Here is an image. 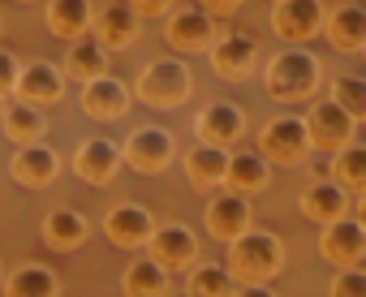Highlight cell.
<instances>
[{
    "mask_svg": "<svg viewBox=\"0 0 366 297\" xmlns=\"http://www.w3.org/2000/svg\"><path fill=\"white\" fill-rule=\"evenodd\" d=\"M327 297H366V267H340Z\"/></svg>",
    "mask_w": 366,
    "mask_h": 297,
    "instance_id": "cell-33",
    "label": "cell"
},
{
    "mask_svg": "<svg viewBox=\"0 0 366 297\" xmlns=\"http://www.w3.org/2000/svg\"><path fill=\"white\" fill-rule=\"evenodd\" d=\"M9 173H14V181H22V186H31V190H44V186L56 181V173H61V156L52 151V146H44V142L18 146L14 160H9Z\"/></svg>",
    "mask_w": 366,
    "mask_h": 297,
    "instance_id": "cell-15",
    "label": "cell"
},
{
    "mask_svg": "<svg viewBox=\"0 0 366 297\" xmlns=\"http://www.w3.org/2000/svg\"><path fill=\"white\" fill-rule=\"evenodd\" d=\"M302 211H306L315 224H336V220H345V211H349V194H345V186H340L336 177L310 181L306 194H302Z\"/></svg>",
    "mask_w": 366,
    "mask_h": 297,
    "instance_id": "cell-21",
    "label": "cell"
},
{
    "mask_svg": "<svg viewBox=\"0 0 366 297\" xmlns=\"http://www.w3.org/2000/svg\"><path fill=\"white\" fill-rule=\"evenodd\" d=\"M121 164H125V151H121L112 138H104V134L99 138H86L78 146V156H74V173L82 181H91V186H108Z\"/></svg>",
    "mask_w": 366,
    "mask_h": 297,
    "instance_id": "cell-11",
    "label": "cell"
},
{
    "mask_svg": "<svg viewBox=\"0 0 366 297\" xmlns=\"http://www.w3.org/2000/svg\"><path fill=\"white\" fill-rule=\"evenodd\" d=\"M212 65H216V74L220 78H250L254 74V65H259V44L250 39V35H224V39H216L212 44Z\"/></svg>",
    "mask_w": 366,
    "mask_h": 297,
    "instance_id": "cell-18",
    "label": "cell"
},
{
    "mask_svg": "<svg viewBox=\"0 0 366 297\" xmlns=\"http://www.w3.org/2000/svg\"><path fill=\"white\" fill-rule=\"evenodd\" d=\"M147 258H155L164 271H181L199 263V237L186 224H155L147 241Z\"/></svg>",
    "mask_w": 366,
    "mask_h": 297,
    "instance_id": "cell-6",
    "label": "cell"
},
{
    "mask_svg": "<svg viewBox=\"0 0 366 297\" xmlns=\"http://www.w3.org/2000/svg\"><path fill=\"white\" fill-rule=\"evenodd\" d=\"M69 74H78L82 82H91V78H104L108 74V48L95 39V35H82V39H74L69 44Z\"/></svg>",
    "mask_w": 366,
    "mask_h": 297,
    "instance_id": "cell-29",
    "label": "cell"
},
{
    "mask_svg": "<svg viewBox=\"0 0 366 297\" xmlns=\"http://www.w3.org/2000/svg\"><path fill=\"white\" fill-rule=\"evenodd\" d=\"M5 297H61V276L44 263H22L5 276Z\"/></svg>",
    "mask_w": 366,
    "mask_h": 297,
    "instance_id": "cell-24",
    "label": "cell"
},
{
    "mask_svg": "<svg viewBox=\"0 0 366 297\" xmlns=\"http://www.w3.org/2000/svg\"><path fill=\"white\" fill-rule=\"evenodd\" d=\"M332 173H336V181L345 186V190H357V194H366V142H349V146H340V151L332 156Z\"/></svg>",
    "mask_w": 366,
    "mask_h": 297,
    "instance_id": "cell-30",
    "label": "cell"
},
{
    "mask_svg": "<svg viewBox=\"0 0 366 297\" xmlns=\"http://www.w3.org/2000/svg\"><path fill=\"white\" fill-rule=\"evenodd\" d=\"M186 177H190L199 190H216V186H224V181H229V151H224V146H207V142H199L194 151L186 156Z\"/></svg>",
    "mask_w": 366,
    "mask_h": 297,
    "instance_id": "cell-23",
    "label": "cell"
},
{
    "mask_svg": "<svg viewBox=\"0 0 366 297\" xmlns=\"http://www.w3.org/2000/svg\"><path fill=\"white\" fill-rule=\"evenodd\" d=\"M357 224L366 228V194H362V203H357Z\"/></svg>",
    "mask_w": 366,
    "mask_h": 297,
    "instance_id": "cell-38",
    "label": "cell"
},
{
    "mask_svg": "<svg viewBox=\"0 0 366 297\" xmlns=\"http://www.w3.org/2000/svg\"><path fill=\"white\" fill-rule=\"evenodd\" d=\"M86 233H91V224H86V216L74 211V207H56V211L44 216V241H48L52 250H78V246L86 241Z\"/></svg>",
    "mask_w": 366,
    "mask_h": 297,
    "instance_id": "cell-26",
    "label": "cell"
},
{
    "mask_svg": "<svg viewBox=\"0 0 366 297\" xmlns=\"http://www.w3.org/2000/svg\"><path fill=\"white\" fill-rule=\"evenodd\" d=\"M233 297H276L267 284H242V288H233Z\"/></svg>",
    "mask_w": 366,
    "mask_h": 297,
    "instance_id": "cell-36",
    "label": "cell"
},
{
    "mask_svg": "<svg viewBox=\"0 0 366 297\" xmlns=\"http://www.w3.org/2000/svg\"><path fill=\"white\" fill-rule=\"evenodd\" d=\"M61 95H65V74L56 65H48V61L22 65V74H18V99L44 108V104H61Z\"/></svg>",
    "mask_w": 366,
    "mask_h": 297,
    "instance_id": "cell-19",
    "label": "cell"
},
{
    "mask_svg": "<svg viewBox=\"0 0 366 297\" xmlns=\"http://www.w3.org/2000/svg\"><path fill=\"white\" fill-rule=\"evenodd\" d=\"M285 267V246L276 233L246 228L242 237L229 241V276L242 284H267Z\"/></svg>",
    "mask_w": 366,
    "mask_h": 297,
    "instance_id": "cell-1",
    "label": "cell"
},
{
    "mask_svg": "<svg viewBox=\"0 0 366 297\" xmlns=\"http://www.w3.org/2000/svg\"><path fill=\"white\" fill-rule=\"evenodd\" d=\"M242 0H203V9L207 14H229V9H237Z\"/></svg>",
    "mask_w": 366,
    "mask_h": 297,
    "instance_id": "cell-37",
    "label": "cell"
},
{
    "mask_svg": "<svg viewBox=\"0 0 366 297\" xmlns=\"http://www.w3.org/2000/svg\"><path fill=\"white\" fill-rule=\"evenodd\" d=\"M5 134L18 142V146H31V142H39L44 138V129H48V121H44V108H35V104H26V99H9V108H5Z\"/></svg>",
    "mask_w": 366,
    "mask_h": 297,
    "instance_id": "cell-27",
    "label": "cell"
},
{
    "mask_svg": "<svg viewBox=\"0 0 366 297\" xmlns=\"http://www.w3.org/2000/svg\"><path fill=\"white\" fill-rule=\"evenodd\" d=\"M134 91L151 108H177V104L190 99V69H186V61H177V56H159V61H151L142 69Z\"/></svg>",
    "mask_w": 366,
    "mask_h": 297,
    "instance_id": "cell-3",
    "label": "cell"
},
{
    "mask_svg": "<svg viewBox=\"0 0 366 297\" xmlns=\"http://www.w3.org/2000/svg\"><path fill=\"white\" fill-rule=\"evenodd\" d=\"M18 74H22L18 56L9 48H0V95H5V99H9V91H18Z\"/></svg>",
    "mask_w": 366,
    "mask_h": 297,
    "instance_id": "cell-34",
    "label": "cell"
},
{
    "mask_svg": "<svg viewBox=\"0 0 366 297\" xmlns=\"http://www.w3.org/2000/svg\"><path fill=\"white\" fill-rule=\"evenodd\" d=\"M250 216H254V207H250V198L237 194V190H224V194H216V198L207 203V228H212V237H220V241L242 237V233L250 228Z\"/></svg>",
    "mask_w": 366,
    "mask_h": 297,
    "instance_id": "cell-17",
    "label": "cell"
},
{
    "mask_svg": "<svg viewBox=\"0 0 366 297\" xmlns=\"http://www.w3.org/2000/svg\"><path fill=\"white\" fill-rule=\"evenodd\" d=\"M323 35L340 52H366V5H336L323 22Z\"/></svg>",
    "mask_w": 366,
    "mask_h": 297,
    "instance_id": "cell-22",
    "label": "cell"
},
{
    "mask_svg": "<svg viewBox=\"0 0 366 297\" xmlns=\"http://www.w3.org/2000/svg\"><path fill=\"white\" fill-rule=\"evenodd\" d=\"M5 108H9V99H5V95H0V121H5Z\"/></svg>",
    "mask_w": 366,
    "mask_h": 297,
    "instance_id": "cell-39",
    "label": "cell"
},
{
    "mask_svg": "<svg viewBox=\"0 0 366 297\" xmlns=\"http://www.w3.org/2000/svg\"><path fill=\"white\" fill-rule=\"evenodd\" d=\"M332 99H336L353 121H366V78H357V74H340V78L332 82Z\"/></svg>",
    "mask_w": 366,
    "mask_h": 297,
    "instance_id": "cell-32",
    "label": "cell"
},
{
    "mask_svg": "<svg viewBox=\"0 0 366 297\" xmlns=\"http://www.w3.org/2000/svg\"><path fill=\"white\" fill-rule=\"evenodd\" d=\"M125 297H164L168 293V271L155 258H134L121 276Z\"/></svg>",
    "mask_w": 366,
    "mask_h": 297,
    "instance_id": "cell-28",
    "label": "cell"
},
{
    "mask_svg": "<svg viewBox=\"0 0 366 297\" xmlns=\"http://www.w3.org/2000/svg\"><path fill=\"white\" fill-rule=\"evenodd\" d=\"M82 112L95 116V121H117V116H125V112H129V86H125L121 78H112V74L82 82Z\"/></svg>",
    "mask_w": 366,
    "mask_h": 297,
    "instance_id": "cell-16",
    "label": "cell"
},
{
    "mask_svg": "<svg viewBox=\"0 0 366 297\" xmlns=\"http://www.w3.org/2000/svg\"><path fill=\"white\" fill-rule=\"evenodd\" d=\"M194 129H199V138H203L207 146H224V151H229V142H237L242 129H246V112H242L237 104H229V99H212V104L199 112Z\"/></svg>",
    "mask_w": 366,
    "mask_h": 297,
    "instance_id": "cell-14",
    "label": "cell"
},
{
    "mask_svg": "<svg viewBox=\"0 0 366 297\" xmlns=\"http://www.w3.org/2000/svg\"><path fill=\"white\" fill-rule=\"evenodd\" d=\"M306 129H310V142L319 146V151H340V146L353 142V129L357 121L336 104V99H319L306 116Z\"/></svg>",
    "mask_w": 366,
    "mask_h": 297,
    "instance_id": "cell-8",
    "label": "cell"
},
{
    "mask_svg": "<svg viewBox=\"0 0 366 297\" xmlns=\"http://www.w3.org/2000/svg\"><path fill=\"white\" fill-rule=\"evenodd\" d=\"M259 151L267 160H276V164H306V156L315 151L306 116H276V121H267L263 138H259Z\"/></svg>",
    "mask_w": 366,
    "mask_h": 297,
    "instance_id": "cell-4",
    "label": "cell"
},
{
    "mask_svg": "<svg viewBox=\"0 0 366 297\" xmlns=\"http://www.w3.org/2000/svg\"><path fill=\"white\" fill-rule=\"evenodd\" d=\"M267 181H272V160L263 156V151H237V156H229V190H237V194H254V190H267Z\"/></svg>",
    "mask_w": 366,
    "mask_h": 297,
    "instance_id": "cell-25",
    "label": "cell"
},
{
    "mask_svg": "<svg viewBox=\"0 0 366 297\" xmlns=\"http://www.w3.org/2000/svg\"><path fill=\"white\" fill-rule=\"evenodd\" d=\"M104 233H108L112 246H121V250H138V246L151 241V233H155V216H151L142 203H121V207L108 211Z\"/></svg>",
    "mask_w": 366,
    "mask_h": 297,
    "instance_id": "cell-12",
    "label": "cell"
},
{
    "mask_svg": "<svg viewBox=\"0 0 366 297\" xmlns=\"http://www.w3.org/2000/svg\"><path fill=\"white\" fill-rule=\"evenodd\" d=\"M138 31H142V22H138V14H134L129 0H112V5L95 9V26H91V35H95L108 52L129 48V44L138 39Z\"/></svg>",
    "mask_w": 366,
    "mask_h": 297,
    "instance_id": "cell-13",
    "label": "cell"
},
{
    "mask_svg": "<svg viewBox=\"0 0 366 297\" xmlns=\"http://www.w3.org/2000/svg\"><path fill=\"white\" fill-rule=\"evenodd\" d=\"M172 156H177V142H172V134L159 129V125H142V129H134L129 142H125V164H129L134 173H142V177H159V173L172 164Z\"/></svg>",
    "mask_w": 366,
    "mask_h": 297,
    "instance_id": "cell-5",
    "label": "cell"
},
{
    "mask_svg": "<svg viewBox=\"0 0 366 297\" xmlns=\"http://www.w3.org/2000/svg\"><path fill=\"white\" fill-rule=\"evenodd\" d=\"M164 297H194V293H186V288H181V293H164Z\"/></svg>",
    "mask_w": 366,
    "mask_h": 297,
    "instance_id": "cell-40",
    "label": "cell"
},
{
    "mask_svg": "<svg viewBox=\"0 0 366 297\" xmlns=\"http://www.w3.org/2000/svg\"><path fill=\"white\" fill-rule=\"evenodd\" d=\"M276 5H280V0H276Z\"/></svg>",
    "mask_w": 366,
    "mask_h": 297,
    "instance_id": "cell-41",
    "label": "cell"
},
{
    "mask_svg": "<svg viewBox=\"0 0 366 297\" xmlns=\"http://www.w3.org/2000/svg\"><path fill=\"white\" fill-rule=\"evenodd\" d=\"M327 22V9L319 5V0H280V5L272 9V26L285 44H302L310 35H319Z\"/></svg>",
    "mask_w": 366,
    "mask_h": 297,
    "instance_id": "cell-9",
    "label": "cell"
},
{
    "mask_svg": "<svg viewBox=\"0 0 366 297\" xmlns=\"http://www.w3.org/2000/svg\"><path fill=\"white\" fill-rule=\"evenodd\" d=\"M44 22L56 39H82L91 35L95 26V9H91V0H48V9H44Z\"/></svg>",
    "mask_w": 366,
    "mask_h": 297,
    "instance_id": "cell-20",
    "label": "cell"
},
{
    "mask_svg": "<svg viewBox=\"0 0 366 297\" xmlns=\"http://www.w3.org/2000/svg\"><path fill=\"white\" fill-rule=\"evenodd\" d=\"M186 293H194V297H233V276L220 263H199L186 280Z\"/></svg>",
    "mask_w": 366,
    "mask_h": 297,
    "instance_id": "cell-31",
    "label": "cell"
},
{
    "mask_svg": "<svg viewBox=\"0 0 366 297\" xmlns=\"http://www.w3.org/2000/svg\"><path fill=\"white\" fill-rule=\"evenodd\" d=\"M319 254L336 267H357L366 258V228L357 220H336V224H323L319 233Z\"/></svg>",
    "mask_w": 366,
    "mask_h": 297,
    "instance_id": "cell-10",
    "label": "cell"
},
{
    "mask_svg": "<svg viewBox=\"0 0 366 297\" xmlns=\"http://www.w3.org/2000/svg\"><path fill=\"white\" fill-rule=\"evenodd\" d=\"M315 86H319V61L310 52L285 48V52L272 56V65H267V91H272V99L293 104V99H306Z\"/></svg>",
    "mask_w": 366,
    "mask_h": 297,
    "instance_id": "cell-2",
    "label": "cell"
},
{
    "mask_svg": "<svg viewBox=\"0 0 366 297\" xmlns=\"http://www.w3.org/2000/svg\"><path fill=\"white\" fill-rule=\"evenodd\" d=\"M164 35H168V44H172L177 52H212V44L220 39V35H216L212 14H207V9H194V5L172 9V14H168V26H164Z\"/></svg>",
    "mask_w": 366,
    "mask_h": 297,
    "instance_id": "cell-7",
    "label": "cell"
},
{
    "mask_svg": "<svg viewBox=\"0 0 366 297\" xmlns=\"http://www.w3.org/2000/svg\"><path fill=\"white\" fill-rule=\"evenodd\" d=\"M129 5H134V14L142 18V14H168L172 0H129Z\"/></svg>",
    "mask_w": 366,
    "mask_h": 297,
    "instance_id": "cell-35",
    "label": "cell"
}]
</instances>
